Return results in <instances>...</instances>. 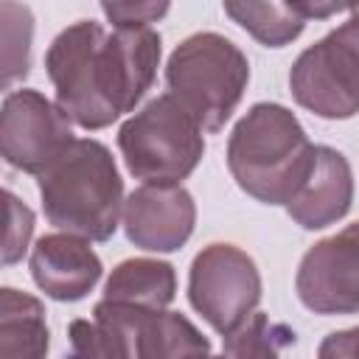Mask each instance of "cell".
Masks as SVG:
<instances>
[{"mask_svg": "<svg viewBox=\"0 0 359 359\" xmlns=\"http://www.w3.org/2000/svg\"><path fill=\"white\" fill-rule=\"evenodd\" d=\"M157 62L160 34L149 25L107 34L93 20L62 31L45 56L59 109L84 129L109 126L129 112L151 87Z\"/></svg>", "mask_w": 359, "mask_h": 359, "instance_id": "6da1fadb", "label": "cell"}, {"mask_svg": "<svg viewBox=\"0 0 359 359\" xmlns=\"http://www.w3.org/2000/svg\"><path fill=\"white\" fill-rule=\"evenodd\" d=\"M314 149L289 109L255 104L230 135L227 165L236 182L255 199L289 205L311 174Z\"/></svg>", "mask_w": 359, "mask_h": 359, "instance_id": "7a4b0ae2", "label": "cell"}, {"mask_svg": "<svg viewBox=\"0 0 359 359\" xmlns=\"http://www.w3.org/2000/svg\"><path fill=\"white\" fill-rule=\"evenodd\" d=\"M39 194L48 222L73 236L107 241L118 227L121 177L98 140H73L39 174Z\"/></svg>", "mask_w": 359, "mask_h": 359, "instance_id": "3957f363", "label": "cell"}, {"mask_svg": "<svg viewBox=\"0 0 359 359\" xmlns=\"http://www.w3.org/2000/svg\"><path fill=\"white\" fill-rule=\"evenodd\" d=\"M165 79L191 118L205 132H219L244 93L250 65L230 39L196 34L171 53Z\"/></svg>", "mask_w": 359, "mask_h": 359, "instance_id": "277c9868", "label": "cell"}, {"mask_svg": "<svg viewBox=\"0 0 359 359\" xmlns=\"http://www.w3.org/2000/svg\"><path fill=\"white\" fill-rule=\"evenodd\" d=\"M118 146L126 168L151 185H177L196 168L205 151L202 126L171 93L126 121L118 132Z\"/></svg>", "mask_w": 359, "mask_h": 359, "instance_id": "5b68a950", "label": "cell"}, {"mask_svg": "<svg viewBox=\"0 0 359 359\" xmlns=\"http://www.w3.org/2000/svg\"><path fill=\"white\" fill-rule=\"evenodd\" d=\"M297 104L323 118L359 112V6L325 39L300 53L289 76Z\"/></svg>", "mask_w": 359, "mask_h": 359, "instance_id": "8992f818", "label": "cell"}, {"mask_svg": "<svg viewBox=\"0 0 359 359\" xmlns=\"http://www.w3.org/2000/svg\"><path fill=\"white\" fill-rule=\"evenodd\" d=\"M191 303L219 331L230 334L258 303L261 280L250 255L230 244H210L191 266Z\"/></svg>", "mask_w": 359, "mask_h": 359, "instance_id": "52a82bcc", "label": "cell"}, {"mask_svg": "<svg viewBox=\"0 0 359 359\" xmlns=\"http://www.w3.org/2000/svg\"><path fill=\"white\" fill-rule=\"evenodd\" d=\"M93 314L112 334L123 359H213L210 342L182 314L112 300H101Z\"/></svg>", "mask_w": 359, "mask_h": 359, "instance_id": "ba28073f", "label": "cell"}, {"mask_svg": "<svg viewBox=\"0 0 359 359\" xmlns=\"http://www.w3.org/2000/svg\"><path fill=\"white\" fill-rule=\"evenodd\" d=\"M0 140L6 163L42 174L73 143V132L59 107L34 90H20L3 101Z\"/></svg>", "mask_w": 359, "mask_h": 359, "instance_id": "9c48e42d", "label": "cell"}, {"mask_svg": "<svg viewBox=\"0 0 359 359\" xmlns=\"http://www.w3.org/2000/svg\"><path fill=\"white\" fill-rule=\"evenodd\" d=\"M297 294L317 314L359 311V222L303 255Z\"/></svg>", "mask_w": 359, "mask_h": 359, "instance_id": "30bf717a", "label": "cell"}, {"mask_svg": "<svg viewBox=\"0 0 359 359\" xmlns=\"http://www.w3.org/2000/svg\"><path fill=\"white\" fill-rule=\"evenodd\" d=\"M194 230V202L180 185H146L126 202V236L143 250H177Z\"/></svg>", "mask_w": 359, "mask_h": 359, "instance_id": "8fae6325", "label": "cell"}, {"mask_svg": "<svg viewBox=\"0 0 359 359\" xmlns=\"http://www.w3.org/2000/svg\"><path fill=\"white\" fill-rule=\"evenodd\" d=\"M36 286L53 300H81L101 278L98 255L76 236H42L31 255Z\"/></svg>", "mask_w": 359, "mask_h": 359, "instance_id": "7c38bea8", "label": "cell"}, {"mask_svg": "<svg viewBox=\"0 0 359 359\" xmlns=\"http://www.w3.org/2000/svg\"><path fill=\"white\" fill-rule=\"evenodd\" d=\"M351 194H353V182L345 157L328 146H317L311 174L292 196L289 216L306 230L325 227L339 216H345V210L351 208Z\"/></svg>", "mask_w": 359, "mask_h": 359, "instance_id": "4fadbf2b", "label": "cell"}, {"mask_svg": "<svg viewBox=\"0 0 359 359\" xmlns=\"http://www.w3.org/2000/svg\"><path fill=\"white\" fill-rule=\"evenodd\" d=\"M48 325L36 297L3 289L0 297V353L3 359H45Z\"/></svg>", "mask_w": 359, "mask_h": 359, "instance_id": "5bb4252c", "label": "cell"}, {"mask_svg": "<svg viewBox=\"0 0 359 359\" xmlns=\"http://www.w3.org/2000/svg\"><path fill=\"white\" fill-rule=\"evenodd\" d=\"M104 300L160 311L174 300V269L163 261H123L107 280Z\"/></svg>", "mask_w": 359, "mask_h": 359, "instance_id": "9a60e30c", "label": "cell"}, {"mask_svg": "<svg viewBox=\"0 0 359 359\" xmlns=\"http://www.w3.org/2000/svg\"><path fill=\"white\" fill-rule=\"evenodd\" d=\"M224 11L264 45L280 48L303 31V14L294 3H224Z\"/></svg>", "mask_w": 359, "mask_h": 359, "instance_id": "2e32d148", "label": "cell"}, {"mask_svg": "<svg viewBox=\"0 0 359 359\" xmlns=\"http://www.w3.org/2000/svg\"><path fill=\"white\" fill-rule=\"evenodd\" d=\"M294 342V331L283 323H272L266 314L255 311L230 334H224L227 359H278L283 345Z\"/></svg>", "mask_w": 359, "mask_h": 359, "instance_id": "e0dca14e", "label": "cell"}, {"mask_svg": "<svg viewBox=\"0 0 359 359\" xmlns=\"http://www.w3.org/2000/svg\"><path fill=\"white\" fill-rule=\"evenodd\" d=\"M70 345H73L70 359H123L112 334L90 320L70 323Z\"/></svg>", "mask_w": 359, "mask_h": 359, "instance_id": "ac0fdd59", "label": "cell"}, {"mask_svg": "<svg viewBox=\"0 0 359 359\" xmlns=\"http://www.w3.org/2000/svg\"><path fill=\"white\" fill-rule=\"evenodd\" d=\"M6 213H8V224H6L3 261L14 264L28 247V238H31V230H34V213L11 191H6Z\"/></svg>", "mask_w": 359, "mask_h": 359, "instance_id": "d6986e66", "label": "cell"}, {"mask_svg": "<svg viewBox=\"0 0 359 359\" xmlns=\"http://www.w3.org/2000/svg\"><path fill=\"white\" fill-rule=\"evenodd\" d=\"M101 11L118 25V28H140L146 22H154L157 17H163L168 11L165 3L154 6V3H104Z\"/></svg>", "mask_w": 359, "mask_h": 359, "instance_id": "ffe728a7", "label": "cell"}, {"mask_svg": "<svg viewBox=\"0 0 359 359\" xmlns=\"http://www.w3.org/2000/svg\"><path fill=\"white\" fill-rule=\"evenodd\" d=\"M317 356L320 359H359V328L325 337Z\"/></svg>", "mask_w": 359, "mask_h": 359, "instance_id": "44dd1931", "label": "cell"}, {"mask_svg": "<svg viewBox=\"0 0 359 359\" xmlns=\"http://www.w3.org/2000/svg\"><path fill=\"white\" fill-rule=\"evenodd\" d=\"M213 359H227V356H213Z\"/></svg>", "mask_w": 359, "mask_h": 359, "instance_id": "7402d4cb", "label": "cell"}]
</instances>
